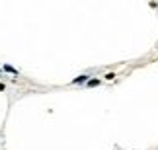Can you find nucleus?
Wrapping results in <instances>:
<instances>
[{
  "mask_svg": "<svg viewBox=\"0 0 158 150\" xmlns=\"http://www.w3.org/2000/svg\"><path fill=\"white\" fill-rule=\"evenodd\" d=\"M2 70H4V72H10V74H18V70H16L14 67H12V64H4Z\"/></svg>",
  "mask_w": 158,
  "mask_h": 150,
  "instance_id": "7ed1b4c3",
  "label": "nucleus"
},
{
  "mask_svg": "<svg viewBox=\"0 0 158 150\" xmlns=\"http://www.w3.org/2000/svg\"><path fill=\"white\" fill-rule=\"evenodd\" d=\"M90 80V76L88 74H80V76H76L74 80H72V84H86Z\"/></svg>",
  "mask_w": 158,
  "mask_h": 150,
  "instance_id": "f257e3e1",
  "label": "nucleus"
},
{
  "mask_svg": "<svg viewBox=\"0 0 158 150\" xmlns=\"http://www.w3.org/2000/svg\"><path fill=\"white\" fill-rule=\"evenodd\" d=\"M4 90H6V86H4L2 82H0V92H4Z\"/></svg>",
  "mask_w": 158,
  "mask_h": 150,
  "instance_id": "39448f33",
  "label": "nucleus"
},
{
  "mask_svg": "<svg viewBox=\"0 0 158 150\" xmlns=\"http://www.w3.org/2000/svg\"><path fill=\"white\" fill-rule=\"evenodd\" d=\"M100 84H102L100 78H92V80L86 82V86H88V88H96V86H100Z\"/></svg>",
  "mask_w": 158,
  "mask_h": 150,
  "instance_id": "f03ea898",
  "label": "nucleus"
},
{
  "mask_svg": "<svg viewBox=\"0 0 158 150\" xmlns=\"http://www.w3.org/2000/svg\"><path fill=\"white\" fill-rule=\"evenodd\" d=\"M106 80H115V74H113V72H109V74H106Z\"/></svg>",
  "mask_w": 158,
  "mask_h": 150,
  "instance_id": "20e7f679",
  "label": "nucleus"
}]
</instances>
